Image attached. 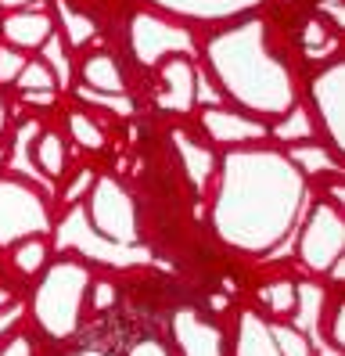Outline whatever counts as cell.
I'll return each mask as SVG.
<instances>
[{
    "label": "cell",
    "mask_w": 345,
    "mask_h": 356,
    "mask_svg": "<svg viewBox=\"0 0 345 356\" xmlns=\"http://www.w3.org/2000/svg\"><path fill=\"white\" fill-rule=\"evenodd\" d=\"M86 270L76 263L54 266L47 281L36 291V321L40 327L54 339H69L79 327V309H83V291H86Z\"/></svg>",
    "instance_id": "cell-1"
},
{
    "label": "cell",
    "mask_w": 345,
    "mask_h": 356,
    "mask_svg": "<svg viewBox=\"0 0 345 356\" xmlns=\"http://www.w3.org/2000/svg\"><path fill=\"white\" fill-rule=\"evenodd\" d=\"M335 259H342V223L320 209L316 220H310V234L302 238V263L316 274H328Z\"/></svg>",
    "instance_id": "cell-2"
},
{
    "label": "cell",
    "mask_w": 345,
    "mask_h": 356,
    "mask_svg": "<svg viewBox=\"0 0 345 356\" xmlns=\"http://www.w3.org/2000/svg\"><path fill=\"white\" fill-rule=\"evenodd\" d=\"M172 334H177L184 356H223L220 327L209 324V321H198L194 313H180V317L172 321Z\"/></svg>",
    "instance_id": "cell-3"
},
{
    "label": "cell",
    "mask_w": 345,
    "mask_h": 356,
    "mask_svg": "<svg viewBox=\"0 0 345 356\" xmlns=\"http://www.w3.org/2000/svg\"><path fill=\"white\" fill-rule=\"evenodd\" d=\"M4 36L15 47H40L51 36V22L43 15H11L4 22Z\"/></svg>",
    "instance_id": "cell-4"
},
{
    "label": "cell",
    "mask_w": 345,
    "mask_h": 356,
    "mask_svg": "<svg viewBox=\"0 0 345 356\" xmlns=\"http://www.w3.org/2000/svg\"><path fill=\"white\" fill-rule=\"evenodd\" d=\"M83 79H86V87H94V90H104V94H122L126 90V79L119 72V65L108 54H94V58H86V65H83Z\"/></svg>",
    "instance_id": "cell-5"
},
{
    "label": "cell",
    "mask_w": 345,
    "mask_h": 356,
    "mask_svg": "<svg viewBox=\"0 0 345 356\" xmlns=\"http://www.w3.org/2000/svg\"><path fill=\"white\" fill-rule=\"evenodd\" d=\"M15 83H18L22 94H54L58 90L54 69L40 58H26V65H22V72L15 76Z\"/></svg>",
    "instance_id": "cell-6"
},
{
    "label": "cell",
    "mask_w": 345,
    "mask_h": 356,
    "mask_svg": "<svg viewBox=\"0 0 345 356\" xmlns=\"http://www.w3.org/2000/svg\"><path fill=\"white\" fill-rule=\"evenodd\" d=\"M36 165L47 177H65V165H69V152H65V140L58 134H40L36 140Z\"/></svg>",
    "instance_id": "cell-7"
},
{
    "label": "cell",
    "mask_w": 345,
    "mask_h": 356,
    "mask_svg": "<svg viewBox=\"0 0 345 356\" xmlns=\"http://www.w3.org/2000/svg\"><path fill=\"white\" fill-rule=\"evenodd\" d=\"M11 263H15L18 274H26V277L40 274V270L47 266V241H43V238H26V241H18V245L11 248Z\"/></svg>",
    "instance_id": "cell-8"
},
{
    "label": "cell",
    "mask_w": 345,
    "mask_h": 356,
    "mask_svg": "<svg viewBox=\"0 0 345 356\" xmlns=\"http://www.w3.org/2000/svg\"><path fill=\"white\" fill-rule=\"evenodd\" d=\"M270 331V342L280 356H313V346L306 339L302 327H291V324H266Z\"/></svg>",
    "instance_id": "cell-9"
},
{
    "label": "cell",
    "mask_w": 345,
    "mask_h": 356,
    "mask_svg": "<svg viewBox=\"0 0 345 356\" xmlns=\"http://www.w3.org/2000/svg\"><path fill=\"white\" fill-rule=\"evenodd\" d=\"M259 302H263L273 317H288V313H295V306H298V284L273 281L266 288H259Z\"/></svg>",
    "instance_id": "cell-10"
},
{
    "label": "cell",
    "mask_w": 345,
    "mask_h": 356,
    "mask_svg": "<svg viewBox=\"0 0 345 356\" xmlns=\"http://www.w3.org/2000/svg\"><path fill=\"white\" fill-rule=\"evenodd\" d=\"M69 130H72L76 144H83V148H90V152H101V148H104V130L94 122V115L72 112V115H69Z\"/></svg>",
    "instance_id": "cell-11"
},
{
    "label": "cell",
    "mask_w": 345,
    "mask_h": 356,
    "mask_svg": "<svg viewBox=\"0 0 345 356\" xmlns=\"http://www.w3.org/2000/svg\"><path fill=\"white\" fill-rule=\"evenodd\" d=\"M323 317H328V346H331V349H342V346H345V302L335 299L331 309L323 313Z\"/></svg>",
    "instance_id": "cell-12"
},
{
    "label": "cell",
    "mask_w": 345,
    "mask_h": 356,
    "mask_svg": "<svg viewBox=\"0 0 345 356\" xmlns=\"http://www.w3.org/2000/svg\"><path fill=\"white\" fill-rule=\"evenodd\" d=\"M43 44H47V61H51V65H58V72H54V79L58 83H65V79H69V61H65V40L54 33V36H47V40H43Z\"/></svg>",
    "instance_id": "cell-13"
},
{
    "label": "cell",
    "mask_w": 345,
    "mask_h": 356,
    "mask_svg": "<svg viewBox=\"0 0 345 356\" xmlns=\"http://www.w3.org/2000/svg\"><path fill=\"white\" fill-rule=\"evenodd\" d=\"M22 65H26V54L11 51V47H0V83H15Z\"/></svg>",
    "instance_id": "cell-14"
},
{
    "label": "cell",
    "mask_w": 345,
    "mask_h": 356,
    "mask_svg": "<svg viewBox=\"0 0 345 356\" xmlns=\"http://www.w3.org/2000/svg\"><path fill=\"white\" fill-rule=\"evenodd\" d=\"M0 356H40V353H36L33 339H26V334H11V339L0 346Z\"/></svg>",
    "instance_id": "cell-15"
},
{
    "label": "cell",
    "mask_w": 345,
    "mask_h": 356,
    "mask_svg": "<svg viewBox=\"0 0 345 356\" xmlns=\"http://www.w3.org/2000/svg\"><path fill=\"white\" fill-rule=\"evenodd\" d=\"M126 356H172V349L162 339H137Z\"/></svg>",
    "instance_id": "cell-16"
},
{
    "label": "cell",
    "mask_w": 345,
    "mask_h": 356,
    "mask_svg": "<svg viewBox=\"0 0 345 356\" xmlns=\"http://www.w3.org/2000/svg\"><path fill=\"white\" fill-rule=\"evenodd\" d=\"M90 180H94V170H83V173L76 177V184H72V191H69V202H76L86 187H90Z\"/></svg>",
    "instance_id": "cell-17"
},
{
    "label": "cell",
    "mask_w": 345,
    "mask_h": 356,
    "mask_svg": "<svg viewBox=\"0 0 345 356\" xmlns=\"http://www.w3.org/2000/svg\"><path fill=\"white\" fill-rule=\"evenodd\" d=\"M15 306V288L0 281V309H11Z\"/></svg>",
    "instance_id": "cell-18"
},
{
    "label": "cell",
    "mask_w": 345,
    "mask_h": 356,
    "mask_svg": "<svg viewBox=\"0 0 345 356\" xmlns=\"http://www.w3.org/2000/svg\"><path fill=\"white\" fill-rule=\"evenodd\" d=\"M4 130H8V104L0 101V134H4Z\"/></svg>",
    "instance_id": "cell-19"
},
{
    "label": "cell",
    "mask_w": 345,
    "mask_h": 356,
    "mask_svg": "<svg viewBox=\"0 0 345 356\" xmlns=\"http://www.w3.org/2000/svg\"><path fill=\"white\" fill-rule=\"evenodd\" d=\"M4 8H22V4H33V0H0Z\"/></svg>",
    "instance_id": "cell-20"
},
{
    "label": "cell",
    "mask_w": 345,
    "mask_h": 356,
    "mask_svg": "<svg viewBox=\"0 0 345 356\" xmlns=\"http://www.w3.org/2000/svg\"><path fill=\"white\" fill-rule=\"evenodd\" d=\"M79 356H112V353H101V349H83Z\"/></svg>",
    "instance_id": "cell-21"
},
{
    "label": "cell",
    "mask_w": 345,
    "mask_h": 356,
    "mask_svg": "<svg viewBox=\"0 0 345 356\" xmlns=\"http://www.w3.org/2000/svg\"><path fill=\"white\" fill-rule=\"evenodd\" d=\"M323 356H342V349H328V353H323Z\"/></svg>",
    "instance_id": "cell-22"
}]
</instances>
